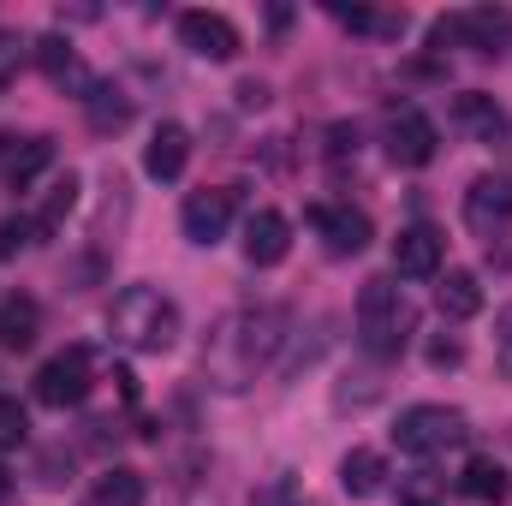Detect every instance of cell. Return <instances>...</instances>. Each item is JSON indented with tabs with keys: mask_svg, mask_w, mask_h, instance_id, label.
I'll return each instance as SVG.
<instances>
[{
	"mask_svg": "<svg viewBox=\"0 0 512 506\" xmlns=\"http://www.w3.org/2000/svg\"><path fill=\"white\" fill-rule=\"evenodd\" d=\"M417 334V310L393 280H364L358 292V346L370 358H399Z\"/></svg>",
	"mask_w": 512,
	"mask_h": 506,
	"instance_id": "obj_3",
	"label": "cell"
},
{
	"mask_svg": "<svg viewBox=\"0 0 512 506\" xmlns=\"http://www.w3.org/2000/svg\"><path fill=\"white\" fill-rule=\"evenodd\" d=\"M286 251H292V221L280 209H256L245 221V256L256 268H274V262H286Z\"/></svg>",
	"mask_w": 512,
	"mask_h": 506,
	"instance_id": "obj_14",
	"label": "cell"
},
{
	"mask_svg": "<svg viewBox=\"0 0 512 506\" xmlns=\"http://www.w3.org/2000/svg\"><path fill=\"white\" fill-rule=\"evenodd\" d=\"M393 441L411 459H435V453L465 441V411H453V405H411V411H399Z\"/></svg>",
	"mask_w": 512,
	"mask_h": 506,
	"instance_id": "obj_4",
	"label": "cell"
},
{
	"mask_svg": "<svg viewBox=\"0 0 512 506\" xmlns=\"http://www.w3.org/2000/svg\"><path fill=\"white\" fill-rule=\"evenodd\" d=\"M24 48H30L24 36H0V84H12V72L24 66Z\"/></svg>",
	"mask_w": 512,
	"mask_h": 506,
	"instance_id": "obj_28",
	"label": "cell"
},
{
	"mask_svg": "<svg viewBox=\"0 0 512 506\" xmlns=\"http://www.w3.org/2000/svg\"><path fill=\"white\" fill-rule=\"evenodd\" d=\"M435 268H441V233H435V227H405V233L393 239V274L429 280Z\"/></svg>",
	"mask_w": 512,
	"mask_h": 506,
	"instance_id": "obj_16",
	"label": "cell"
},
{
	"mask_svg": "<svg viewBox=\"0 0 512 506\" xmlns=\"http://www.w3.org/2000/svg\"><path fill=\"white\" fill-rule=\"evenodd\" d=\"M280 328H286V316L274 304H245V310L221 316L209 328V340H203V376H209V387L245 393L256 381V370L280 352Z\"/></svg>",
	"mask_w": 512,
	"mask_h": 506,
	"instance_id": "obj_1",
	"label": "cell"
},
{
	"mask_svg": "<svg viewBox=\"0 0 512 506\" xmlns=\"http://www.w3.org/2000/svg\"><path fill=\"white\" fill-rule=\"evenodd\" d=\"M36 66H42V78H48L54 90H66V96H78V102H84V96L96 90V78H90V66L78 60V48H72L66 36H42V42H36Z\"/></svg>",
	"mask_w": 512,
	"mask_h": 506,
	"instance_id": "obj_13",
	"label": "cell"
},
{
	"mask_svg": "<svg viewBox=\"0 0 512 506\" xmlns=\"http://www.w3.org/2000/svg\"><path fill=\"white\" fill-rule=\"evenodd\" d=\"M36 245V221H24V215H6L0 221V256H18Z\"/></svg>",
	"mask_w": 512,
	"mask_h": 506,
	"instance_id": "obj_27",
	"label": "cell"
},
{
	"mask_svg": "<svg viewBox=\"0 0 512 506\" xmlns=\"http://www.w3.org/2000/svg\"><path fill=\"white\" fill-rule=\"evenodd\" d=\"M185 161H191V131L179 126V120H161L155 137H149V149H143V173L167 185V179L185 173Z\"/></svg>",
	"mask_w": 512,
	"mask_h": 506,
	"instance_id": "obj_15",
	"label": "cell"
},
{
	"mask_svg": "<svg viewBox=\"0 0 512 506\" xmlns=\"http://www.w3.org/2000/svg\"><path fill=\"white\" fill-rule=\"evenodd\" d=\"M90 387H96V352H90V346H66V352H54V358L36 370V399H42L48 411L84 405Z\"/></svg>",
	"mask_w": 512,
	"mask_h": 506,
	"instance_id": "obj_6",
	"label": "cell"
},
{
	"mask_svg": "<svg viewBox=\"0 0 512 506\" xmlns=\"http://www.w3.org/2000/svg\"><path fill=\"white\" fill-rule=\"evenodd\" d=\"M465 227L483 233V239H495L501 227H512V179L507 173L471 179V191H465Z\"/></svg>",
	"mask_w": 512,
	"mask_h": 506,
	"instance_id": "obj_9",
	"label": "cell"
},
{
	"mask_svg": "<svg viewBox=\"0 0 512 506\" xmlns=\"http://www.w3.org/2000/svg\"><path fill=\"white\" fill-rule=\"evenodd\" d=\"M459 358H465V352H459V340H429V364H435V370H453Z\"/></svg>",
	"mask_w": 512,
	"mask_h": 506,
	"instance_id": "obj_30",
	"label": "cell"
},
{
	"mask_svg": "<svg viewBox=\"0 0 512 506\" xmlns=\"http://www.w3.org/2000/svg\"><path fill=\"white\" fill-rule=\"evenodd\" d=\"M36 328H42L36 298H24V292L0 298V352H24V346H36Z\"/></svg>",
	"mask_w": 512,
	"mask_h": 506,
	"instance_id": "obj_19",
	"label": "cell"
},
{
	"mask_svg": "<svg viewBox=\"0 0 512 506\" xmlns=\"http://www.w3.org/2000/svg\"><path fill=\"white\" fill-rule=\"evenodd\" d=\"M340 489H346L352 501L382 495V489H387V459L376 453V447H352V453L340 459Z\"/></svg>",
	"mask_w": 512,
	"mask_h": 506,
	"instance_id": "obj_17",
	"label": "cell"
},
{
	"mask_svg": "<svg viewBox=\"0 0 512 506\" xmlns=\"http://www.w3.org/2000/svg\"><path fill=\"white\" fill-rule=\"evenodd\" d=\"M179 42L197 54V60H239V48H245V36H239V24L227 18V12H179Z\"/></svg>",
	"mask_w": 512,
	"mask_h": 506,
	"instance_id": "obj_8",
	"label": "cell"
},
{
	"mask_svg": "<svg viewBox=\"0 0 512 506\" xmlns=\"http://www.w3.org/2000/svg\"><path fill=\"white\" fill-rule=\"evenodd\" d=\"M453 114L477 131V137H501V126H507V120H501V108H495V96H477V90H471V96H459V102H453Z\"/></svg>",
	"mask_w": 512,
	"mask_h": 506,
	"instance_id": "obj_25",
	"label": "cell"
},
{
	"mask_svg": "<svg viewBox=\"0 0 512 506\" xmlns=\"http://www.w3.org/2000/svg\"><path fill=\"white\" fill-rule=\"evenodd\" d=\"M310 227L322 233L328 256H358L370 245V215L352 209V203H316V209H310Z\"/></svg>",
	"mask_w": 512,
	"mask_h": 506,
	"instance_id": "obj_10",
	"label": "cell"
},
{
	"mask_svg": "<svg viewBox=\"0 0 512 506\" xmlns=\"http://www.w3.org/2000/svg\"><path fill=\"white\" fill-rule=\"evenodd\" d=\"M179 221H185V239H191V245H221L227 227H233V191H215V185L191 191Z\"/></svg>",
	"mask_w": 512,
	"mask_h": 506,
	"instance_id": "obj_11",
	"label": "cell"
},
{
	"mask_svg": "<svg viewBox=\"0 0 512 506\" xmlns=\"http://www.w3.org/2000/svg\"><path fill=\"white\" fill-rule=\"evenodd\" d=\"M429 42H435V48L459 42V48H477V54H507L512 48V12H501V6H465V12H447V18L429 24Z\"/></svg>",
	"mask_w": 512,
	"mask_h": 506,
	"instance_id": "obj_5",
	"label": "cell"
},
{
	"mask_svg": "<svg viewBox=\"0 0 512 506\" xmlns=\"http://www.w3.org/2000/svg\"><path fill=\"white\" fill-rule=\"evenodd\" d=\"M84 114H90V131H96V137L126 131L131 126V96L126 90H114V84H96V90L84 96Z\"/></svg>",
	"mask_w": 512,
	"mask_h": 506,
	"instance_id": "obj_20",
	"label": "cell"
},
{
	"mask_svg": "<svg viewBox=\"0 0 512 506\" xmlns=\"http://www.w3.org/2000/svg\"><path fill=\"white\" fill-rule=\"evenodd\" d=\"M239 102H245V108H262V102H268V90H262V84H239Z\"/></svg>",
	"mask_w": 512,
	"mask_h": 506,
	"instance_id": "obj_32",
	"label": "cell"
},
{
	"mask_svg": "<svg viewBox=\"0 0 512 506\" xmlns=\"http://www.w3.org/2000/svg\"><path fill=\"white\" fill-rule=\"evenodd\" d=\"M96 506H143V477L131 465H108L96 477Z\"/></svg>",
	"mask_w": 512,
	"mask_h": 506,
	"instance_id": "obj_22",
	"label": "cell"
},
{
	"mask_svg": "<svg viewBox=\"0 0 512 506\" xmlns=\"http://www.w3.org/2000/svg\"><path fill=\"white\" fill-rule=\"evenodd\" d=\"M72 209H78V179L66 173V179L48 185V197H42V209H36V233H60Z\"/></svg>",
	"mask_w": 512,
	"mask_h": 506,
	"instance_id": "obj_23",
	"label": "cell"
},
{
	"mask_svg": "<svg viewBox=\"0 0 512 506\" xmlns=\"http://www.w3.org/2000/svg\"><path fill=\"white\" fill-rule=\"evenodd\" d=\"M54 167V137H0V185L6 191H30L42 173Z\"/></svg>",
	"mask_w": 512,
	"mask_h": 506,
	"instance_id": "obj_12",
	"label": "cell"
},
{
	"mask_svg": "<svg viewBox=\"0 0 512 506\" xmlns=\"http://www.w3.org/2000/svg\"><path fill=\"white\" fill-rule=\"evenodd\" d=\"M435 304H441L447 322H471V316L483 310V286H477V274H471V268H447L441 286H435Z\"/></svg>",
	"mask_w": 512,
	"mask_h": 506,
	"instance_id": "obj_18",
	"label": "cell"
},
{
	"mask_svg": "<svg viewBox=\"0 0 512 506\" xmlns=\"http://www.w3.org/2000/svg\"><path fill=\"white\" fill-rule=\"evenodd\" d=\"M387 155H393L399 167H429V161L441 155V131H435V120H429L423 108H411V102L387 108Z\"/></svg>",
	"mask_w": 512,
	"mask_h": 506,
	"instance_id": "obj_7",
	"label": "cell"
},
{
	"mask_svg": "<svg viewBox=\"0 0 512 506\" xmlns=\"http://www.w3.org/2000/svg\"><path fill=\"white\" fill-rule=\"evenodd\" d=\"M334 18L346 30H364V36H405V12H370V6H334Z\"/></svg>",
	"mask_w": 512,
	"mask_h": 506,
	"instance_id": "obj_24",
	"label": "cell"
},
{
	"mask_svg": "<svg viewBox=\"0 0 512 506\" xmlns=\"http://www.w3.org/2000/svg\"><path fill=\"white\" fill-rule=\"evenodd\" d=\"M459 489H465L471 501H507V495H512L507 465H501V459H471V465H465V477H459Z\"/></svg>",
	"mask_w": 512,
	"mask_h": 506,
	"instance_id": "obj_21",
	"label": "cell"
},
{
	"mask_svg": "<svg viewBox=\"0 0 512 506\" xmlns=\"http://www.w3.org/2000/svg\"><path fill=\"white\" fill-rule=\"evenodd\" d=\"M495 340H501V352H507V364H512V304L501 310V322H495Z\"/></svg>",
	"mask_w": 512,
	"mask_h": 506,
	"instance_id": "obj_31",
	"label": "cell"
},
{
	"mask_svg": "<svg viewBox=\"0 0 512 506\" xmlns=\"http://www.w3.org/2000/svg\"><path fill=\"white\" fill-rule=\"evenodd\" d=\"M108 328H114V340L131 346V352H173V340H179V304L167 298V292H155V286H126L120 298H114V310H108Z\"/></svg>",
	"mask_w": 512,
	"mask_h": 506,
	"instance_id": "obj_2",
	"label": "cell"
},
{
	"mask_svg": "<svg viewBox=\"0 0 512 506\" xmlns=\"http://www.w3.org/2000/svg\"><path fill=\"white\" fill-rule=\"evenodd\" d=\"M24 441H30V411L12 393H0V453L6 447H24Z\"/></svg>",
	"mask_w": 512,
	"mask_h": 506,
	"instance_id": "obj_26",
	"label": "cell"
},
{
	"mask_svg": "<svg viewBox=\"0 0 512 506\" xmlns=\"http://www.w3.org/2000/svg\"><path fill=\"white\" fill-rule=\"evenodd\" d=\"M399 506H441V495H435L429 477H411V483L399 489Z\"/></svg>",
	"mask_w": 512,
	"mask_h": 506,
	"instance_id": "obj_29",
	"label": "cell"
},
{
	"mask_svg": "<svg viewBox=\"0 0 512 506\" xmlns=\"http://www.w3.org/2000/svg\"><path fill=\"white\" fill-rule=\"evenodd\" d=\"M12 501V471H6V465H0V506Z\"/></svg>",
	"mask_w": 512,
	"mask_h": 506,
	"instance_id": "obj_33",
	"label": "cell"
}]
</instances>
